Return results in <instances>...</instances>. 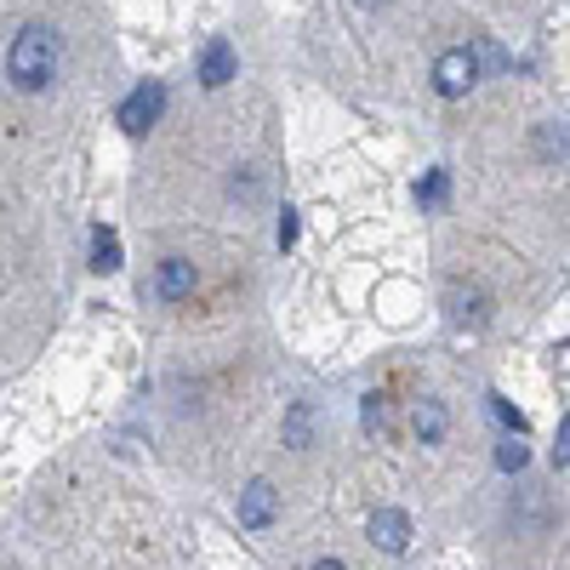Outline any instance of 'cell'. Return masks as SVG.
<instances>
[{"label": "cell", "mask_w": 570, "mask_h": 570, "mask_svg": "<svg viewBox=\"0 0 570 570\" xmlns=\"http://www.w3.org/2000/svg\"><path fill=\"white\" fill-rule=\"evenodd\" d=\"M485 405H491V416H497V422L508 428V434H513V440H519V434H525V416H519V411H513V405H508L502 394H485Z\"/></svg>", "instance_id": "4fadbf2b"}, {"label": "cell", "mask_w": 570, "mask_h": 570, "mask_svg": "<svg viewBox=\"0 0 570 570\" xmlns=\"http://www.w3.org/2000/svg\"><path fill=\"white\" fill-rule=\"evenodd\" d=\"M195 263L188 257H166L160 268H155V297H166V303H183V297H195Z\"/></svg>", "instance_id": "52a82bcc"}, {"label": "cell", "mask_w": 570, "mask_h": 570, "mask_svg": "<svg viewBox=\"0 0 570 570\" xmlns=\"http://www.w3.org/2000/svg\"><path fill=\"white\" fill-rule=\"evenodd\" d=\"M365 531H371V542L383 548V553H405L411 548V513L405 508H376L371 519H365Z\"/></svg>", "instance_id": "277c9868"}, {"label": "cell", "mask_w": 570, "mask_h": 570, "mask_svg": "<svg viewBox=\"0 0 570 570\" xmlns=\"http://www.w3.org/2000/svg\"><path fill=\"white\" fill-rule=\"evenodd\" d=\"M308 440H314V405L297 400L292 411H285V445H292V451H308Z\"/></svg>", "instance_id": "9c48e42d"}, {"label": "cell", "mask_w": 570, "mask_h": 570, "mask_svg": "<svg viewBox=\"0 0 570 570\" xmlns=\"http://www.w3.org/2000/svg\"><path fill=\"white\" fill-rule=\"evenodd\" d=\"M234 69H240V63H234V46L217 35V40H206V52H200V69H195V80H200L206 91H223V86L234 80Z\"/></svg>", "instance_id": "8992f818"}, {"label": "cell", "mask_w": 570, "mask_h": 570, "mask_svg": "<svg viewBox=\"0 0 570 570\" xmlns=\"http://www.w3.org/2000/svg\"><path fill=\"white\" fill-rule=\"evenodd\" d=\"M525 462H531V451H525V445H519L513 434H508V440L497 445V468H502V473H519V468H525Z\"/></svg>", "instance_id": "5bb4252c"}, {"label": "cell", "mask_w": 570, "mask_h": 570, "mask_svg": "<svg viewBox=\"0 0 570 570\" xmlns=\"http://www.w3.org/2000/svg\"><path fill=\"white\" fill-rule=\"evenodd\" d=\"M314 570H348L343 559H314Z\"/></svg>", "instance_id": "ac0fdd59"}, {"label": "cell", "mask_w": 570, "mask_h": 570, "mask_svg": "<svg viewBox=\"0 0 570 570\" xmlns=\"http://www.w3.org/2000/svg\"><path fill=\"white\" fill-rule=\"evenodd\" d=\"M473 80H480V58H473L468 46H451V52L434 58V91L440 98H468Z\"/></svg>", "instance_id": "3957f363"}, {"label": "cell", "mask_w": 570, "mask_h": 570, "mask_svg": "<svg viewBox=\"0 0 570 570\" xmlns=\"http://www.w3.org/2000/svg\"><path fill=\"white\" fill-rule=\"evenodd\" d=\"M564 462H570V422L559 416V440H553V468L564 473Z\"/></svg>", "instance_id": "e0dca14e"}, {"label": "cell", "mask_w": 570, "mask_h": 570, "mask_svg": "<svg viewBox=\"0 0 570 570\" xmlns=\"http://www.w3.org/2000/svg\"><path fill=\"white\" fill-rule=\"evenodd\" d=\"M160 115H166V86H160V80H142V86H131V91H126V104H120V115H115V120H120V131H126V137H142Z\"/></svg>", "instance_id": "7a4b0ae2"}, {"label": "cell", "mask_w": 570, "mask_h": 570, "mask_svg": "<svg viewBox=\"0 0 570 570\" xmlns=\"http://www.w3.org/2000/svg\"><path fill=\"white\" fill-rule=\"evenodd\" d=\"M537 155L548 166H564V120H542L537 126Z\"/></svg>", "instance_id": "8fae6325"}, {"label": "cell", "mask_w": 570, "mask_h": 570, "mask_svg": "<svg viewBox=\"0 0 570 570\" xmlns=\"http://www.w3.org/2000/svg\"><path fill=\"white\" fill-rule=\"evenodd\" d=\"M58 52H63V40L52 23H29L12 35V52H7V75L18 91H46L58 80Z\"/></svg>", "instance_id": "6da1fadb"}, {"label": "cell", "mask_w": 570, "mask_h": 570, "mask_svg": "<svg viewBox=\"0 0 570 570\" xmlns=\"http://www.w3.org/2000/svg\"><path fill=\"white\" fill-rule=\"evenodd\" d=\"M445 195H451V171H428V177L416 183V200H422V206H445Z\"/></svg>", "instance_id": "7c38bea8"}, {"label": "cell", "mask_w": 570, "mask_h": 570, "mask_svg": "<svg viewBox=\"0 0 570 570\" xmlns=\"http://www.w3.org/2000/svg\"><path fill=\"white\" fill-rule=\"evenodd\" d=\"M360 7H383V0H360Z\"/></svg>", "instance_id": "d6986e66"}, {"label": "cell", "mask_w": 570, "mask_h": 570, "mask_svg": "<svg viewBox=\"0 0 570 570\" xmlns=\"http://www.w3.org/2000/svg\"><path fill=\"white\" fill-rule=\"evenodd\" d=\"M91 268H98V274L120 268V234L115 228H91Z\"/></svg>", "instance_id": "30bf717a"}, {"label": "cell", "mask_w": 570, "mask_h": 570, "mask_svg": "<svg viewBox=\"0 0 570 570\" xmlns=\"http://www.w3.org/2000/svg\"><path fill=\"white\" fill-rule=\"evenodd\" d=\"M292 246H297V212L285 206L279 212V252H292Z\"/></svg>", "instance_id": "9a60e30c"}, {"label": "cell", "mask_w": 570, "mask_h": 570, "mask_svg": "<svg viewBox=\"0 0 570 570\" xmlns=\"http://www.w3.org/2000/svg\"><path fill=\"white\" fill-rule=\"evenodd\" d=\"M279 519V491L268 485V480H252L246 491H240V525L246 531H268Z\"/></svg>", "instance_id": "5b68a950"}, {"label": "cell", "mask_w": 570, "mask_h": 570, "mask_svg": "<svg viewBox=\"0 0 570 570\" xmlns=\"http://www.w3.org/2000/svg\"><path fill=\"white\" fill-rule=\"evenodd\" d=\"M389 422V400L383 394H365V428H383Z\"/></svg>", "instance_id": "2e32d148"}, {"label": "cell", "mask_w": 570, "mask_h": 570, "mask_svg": "<svg viewBox=\"0 0 570 570\" xmlns=\"http://www.w3.org/2000/svg\"><path fill=\"white\" fill-rule=\"evenodd\" d=\"M411 422H416V440H422V445H440L445 428H451V416H445L440 400H416V416H411Z\"/></svg>", "instance_id": "ba28073f"}]
</instances>
